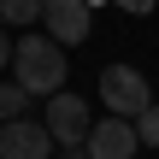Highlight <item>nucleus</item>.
Returning a JSON list of instances; mask_svg holds the SVG:
<instances>
[{"label":"nucleus","instance_id":"obj_4","mask_svg":"<svg viewBox=\"0 0 159 159\" xmlns=\"http://www.w3.org/2000/svg\"><path fill=\"white\" fill-rule=\"evenodd\" d=\"M53 153H59V142L47 124H35V118L0 124V159H53Z\"/></svg>","mask_w":159,"mask_h":159},{"label":"nucleus","instance_id":"obj_12","mask_svg":"<svg viewBox=\"0 0 159 159\" xmlns=\"http://www.w3.org/2000/svg\"><path fill=\"white\" fill-rule=\"evenodd\" d=\"M12 47L18 41H6V30H0V65H12Z\"/></svg>","mask_w":159,"mask_h":159},{"label":"nucleus","instance_id":"obj_7","mask_svg":"<svg viewBox=\"0 0 159 159\" xmlns=\"http://www.w3.org/2000/svg\"><path fill=\"white\" fill-rule=\"evenodd\" d=\"M0 24H12V30L41 24V0H0Z\"/></svg>","mask_w":159,"mask_h":159},{"label":"nucleus","instance_id":"obj_10","mask_svg":"<svg viewBox=\"0 0 159 159\" xmlns=\"http://www.w3.org/2000/svg\"><path fill=\"white\" fill-rule=\"evenodd\" d=\"M112 6H118V12H130V18H148L159 0H112Z\"/></svg>","mask_w":159,"mask_h":159},{"label":"nucleus","instance_id":"obj_11","mask_svg":"<svg viewBox=\"0 0 159 159\" xmlns=\"http://www.w3.org/2000/svg\"><path fill=\"white\" fill-rule=\"evenodd\" d=\"M53 159H89V148H83V142H71V148H59Z\"/></svg>","mask_w":159,"mask_h":159},{"label":"nucleus","instance_id":"obj_5","mask_svg":"<svg viewBox=\"0 0 159 159\" xmlns=\"http://www.w3.org/2000/svg\"><path fill=\"white\" fill-rule=\"evenodd\" d=\"M83 148H89V159H136V153H142L136 118H118V112H112V118H100V124L89 130V142H83Z\"/></svg>","mask_w":159,"mask_h":159},{"label":"nucleus","instance_id":"obj_6","mask_svg":"<svg viewBox=\"0 0 159 159\" xmlns=\"http://www.w3.org/2000/svg\"><path fill=\"white\" fill-rule=\"evenodd\" d=\"M41 24H47V35L59 47H77L89 35V24H94V6L89 0H41Z\"/></svg>","mask_w":159,"mask_h":159},{"label":"nucleus","instance_id":"obj_9","mask_svg":"<svg viewBox=\"0 0 159 159\" xmlns=\"http://www.w3.org/2000/svg\"><path fill=\"white\" fill-rule=\"evenodd\" d=\"M136 136H142V148H159V100L136 118Z\"/></svg>","mask_w":159,"mask_h":159},{"label":"nucleus","instance_id":"obj_2","mask_svg":"<svg viewBox=\"0 0 159 159\" xmlns=\"http://www.w3.org/2000/svg\"><path fill=\"white\" fill-rule=\"evenodd\" d=\"M100 100H106V112H118V118H142V112L153 106V89H148V77H142L136 65H106V71H100Z\"/></svg>","mask_w":159,"mask_h":159},{"label":"nucleus","instance_id":"obj_3","mask_svg":"<svg viewBox=\"0 0 159 159\" xmlns=\"http://www.w3.org/2000/svg\"><path fill=\"white\" fill-rule=\"evenodd\" d=\"M47 130H53V142L59 148H71V142H89V130H94V118H89V100L83 94H47V118H41Z\"/></svg>","mask_w":159,"mask_h":159},{"label":"nucleus","instance_id":"obj_1","mask_svg":"<svg viewBox=\"0 0 159 159\" xmlns=\"http://www.w3.org/2000/svg\"><path fill=\"white\" fill-rule=\"evenodd\" d=\"M12 71L24 83V94H59L65 89V47L53 35H24L12 47Z\"/></svg>","mask_w":159,"mask_h":159},{"label":"nucleus","instance_id":"obj_8","mask_svg":"<svg viewBox=\"0 0 159 159\" xmlns=\"http://www.w3.org/2000/svg\"><path fill=\"white\" fill-rule=\"evenodd\" d=\"M24 83H0V124H12V118H24Z\"/></svg>","mask_w":159,"mask_h":159}]
</instances>
